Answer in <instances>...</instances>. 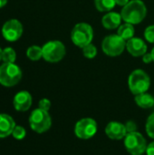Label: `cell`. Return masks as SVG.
Here are the masks:
<instances>
[{"instance_id":"1","label":"cell","mask_w":154,"mask_h":155,"mask_svg":"<svg viewBox=\"0 0 154 155\" xmlns=\"http://www.w3.org/2000/svg\"><path fill=\"white\" fill-rule=\"evenodd\" d=\"M121 15L125 23L138 25L147 15L146 5L142 0H131L121 11Z\"/></svg>"},{"instance_id":"2","label":"cell","mask_w":154,"mask_h":155,"mask_svg":"<svg viewBox=\"0 0 154 155\" xmlns=\"http://www.w3.org/2000/svg\"><path fill=\"white\" fill-rule=\"evenodd\" d=\"M151 86V78L149 74L143 69L133 70L128 78V87L130 92L134 94L147 93Z\"/></svg>"},{"instance_id":"3","label":"cell","mask_w":154,"mask_h":155,"mask_svg":"<svg viewBox=\"0 0 154 155\" xmlns=\"http://www.w3.org/2000/svg\"><path fill=\"white\" fill-rule=\"evenodd\" d=\"M93 39V29L91 25L87 23L76 24L71 31V40L74 45L84 48L92 44Z\"/></svg>"},{"instance_id":"4","label":"cell","mask_w":154,"mask_h":155,"mask_svg":"<svg viewBox=\"0 0 154 155\" xmlns=\"http://www.w3.org/2000/svg\"><path fill=\"white\" fill-rule=\"evenodd\" d=\"M22 70L15 63H3L0 65V84L5 87L16 85L22 79Z\"/></svg>"},{"instance_id":"5","label":"cell","mask_w":154,"mask_h":155,"mask_svg":"<svg viewBox=\"0 0 154 155\" xmlns=\"http://www.w3.org/2000/svg\"><path fill=\"white\" fill-rule=\"evenodd\" d=\"M29 125L37 134L47 132L52 126V118L47 111L40 108L34 109L29 116Z\"/></svg>"},{"instance_id":"6","label":"cell","mask_w":154,"mask_h":155,"mask_svg":"<svg viewBox=\"0 0 154 155\" xmlns=\"http://www.w3.org/2000/svg\"><path fill=\"white\" fill-rule=\"evenodd\" d=\"M123 144L126 151L131 155H143L146 153L148 146L145 137L139 132L127 134L124 137Z\"/></svg>"},{"instance_id":"7","label":"cell","mask_w":154,"mask_h":155,"mask_svg":"<svg viewBox=\"0 0 154 155\" xmlns=\"http://www.w3.org/2000/svg\"><path fill=\"white\" fill-rule=\"evenodd\" d=\"M43 58L48 63H58L66 54L64 45L58 40H52L45 43L43 46Z\"/></svg>"},{"instance_id":"8","label":"cell","mask_w":154,"mask_h":155,"mask_svg":"<svg viewBox=\"0 0 154 155\" xmlns=\"http://www.w3.org/2000/svg\"><path fill=\"white\" fill-rule=\"evenodd\" d=\"M126 48V41L116 35H106L102 42L103 52L111 57L121 55Z\"/></svg>"},{"instance_id":"9","label":"cell","mask_w":154,"mask_h":155,"mask_svg":"<svg viewBox=\"0 0 154 155\" xmlns=\"http://www.w3.org/2000/svg\"><path fill=\"white\" fill-rule=\"evenodd\" d=\"M98 130V124L96 121L90 117L80 119L74 126L75 135L82 140H88L93 138Z\"/></svg>"},{"instance_id":"10","label":"cell","mask_w":154,"mask_h":155,"mask_svg":"<svg viewBox=\"0 0 154 155\" xmlns=\"http://www.w3.org/2000/svg\"><path fill=\"white\" fill-rule=\"evenodd\" d=\"M1 32L6 41L15 42L23 35V25L17 19H9L3 25Z\"/></svg>"},{"instance_id":"11","label":"cell","mask_w":154,"mask_h":155,"mask_svg":"<svg viewBox=\"0 0 154 155\" xmlns=\"http://www.w3.org/2000/svg\"><path fill=\"white\" fill-rule=\"evenodd\" d=\"M105 134L106 136L111 139V140H115V141H120L124 139V137L127 134V131L125 128V124L113 121L107 124L105 126Z\"/></svg>"},{"instance_id":"12","label":"cell","mask_w":154,"mask_h":155,"mask_svg":"<svg viewBox=\"0 0 154 155\" xmlns=\"http://www.w3.org/2000/svg\"><path fill=\"white\" fill-rule=\"evenodd\" d=\"M33 103L32 95L27 91H20L18 92L13 100L14 108L17 112H26L30 109Z\"/></svg>"},{"instance_id":"13","label":"cell","mask_w":154,"mask_h":155,"mask_svg":"<svg viewBox=\"0 0 154 155\" xmlns=\"http://www.w3.org/2000/svg\"><path fill=\"white\" fill-rule=\"evenodd\" d=\"M126 49L132 56L140 57L147 53L148 47L146 43L143 39L133 37L126 42Z\"/></svg>"},{"instance_id":"14","label":"cell","mask_w":154,"mask_h":155,"mask_svg":"<svg viewBox=\"0 0 154 155\" xmlns=\"http://www.w3.org/2000/svg\"><path fill=\"white\" fill-rule=\"evenodd\" d=\"M15 125V122L12 116L6 114H0V138L11 135Z\"/></svg>"},{"instance_id":"15","label":"cell","mask_w":154,"mask_h":155,"mask_svg":"<svg viewBox=\"0 0 154 155\" xmlns=\"http://www.w3.org/2000/svg\"><path fill=\"white\" fill-rule=\"evenodd\" d=\"M122 15L117 12H107L102 18V25L107 30H114L122 24Z\"/></svg>"},{"instance_id":"16","label":"cell","mask_w":154,"mask_h":155,"mask_svg":"<svg viewBox=\"0 0 154 155\" xmlns=\"http://www.w3.org/2000/svg\"><path fill=\"white\" fill-rule=\"evenodd\" d=\"M134 101L137 106L143 109H150L153 107L154 105V97L148 93H143L135 95Z\"/></svg>"},{"instance_id":"17","label":"cell","mask_w":154,"mask_h":155,"mask_svg":"<svg viewBox=\"0 0 154 155\" xmlns=\"http://www.w3.org/2000/svg\"><path fill=\"white\" fill-rule=\"evenodd\" d=\"M135 29L133 25L129 23H124L117 28V35L121 36L123 40L128 41L134 37Z\"/></svg>"},{"instance_id":"18","label":"cell","mask_w":154,"mask_h":155,"mask_svg":"<svg viewBox=\"0 0 154 155\" xmlns=\"http://www.w3.org/2000/svg\"><path fill=\"white\" fill-rule=\"evenodd\" d=\"M95 8L99 12H110L116 5V0H94Z\"/></svg>"},{"instance_id":"19","label":"cell","mask_w":154,"mask_h":155,"mask_svg":"<svg viewBox=\"0 0 154 155\" xmlns=\"http://www.w3.org/2000/svg\"><path fill=\"white\" fill-rule=\"evenodd\" d=\"M26 56L31 61H38L43 58V49L38 45H31L26 50Z\"/></svg>"},{"instance_id":"20","label":"cell","mask_w":154,"mask_h":155,"mask_svg":"<svg viewBox=\"0 0 154 155\" xmlns=\"http://www.w3.org/2000/svg\"><path fill=\"white\" fill-rule=\"evenodd\" d=\"M16 59V53L12 47H5L3 49L2 61L4 63H15Z\"/></svg>"},{"instance_id":"21","label":"cell","mask_w":154,"mask_h":155,"mask_svg":"<svg viewBox=\"0 0 154 155\" xmlns=\"http://www.w3.org/2000/svg\"><path fill=\"white\" fill-rule=\"evenodd\" d=\"M83 49V54L87 59H93L97 55V48L94 45L90 44L84 46Z\"/></svg>"},{"instance_id":"22","label":"cell","mask_w":154,"mask_h":155,"mask_svg":"<svg viewBox=\"0 0 154 155\" xmlns=\"http://www.w3.org/2000/svg\"><path fill=\"white\" fill-rule=\"evenodd\" d=\"M145 131L148 136L154 140V113L147 118L146 124H145Z\"/></svg>"},{"instance_id":"23","label":"cell","mask_w":154,"mask_h":155,"mask_svg":"<svg viewBox=\"0 0 154 155\" xmlns=\"http://www.w3.org/2000/svg\"><path fill=\"white\" fill-rule=\"evenodd\" d=\"M12 136L16 140H23L26 136V130L21 125H15L12 133Z\"/></svg>"},{"instance_id":"24","label":"cell","mask_w":154,"mask_h":155,"mask_svg":"<svg viewBox=\"0 0 154 155\" xmlns=\"http://www.w3.org/2000/svg\"><path fill=\"white\" fill-rule=\"evenodd\" d=\"M143 36L148 43L154 44V25H151L145 28Z\"/></svg>"},{"instance_id":"25","label":"cell","mask_w":154,"mask_h":155,"mask_svg":"<svg viewBox=\"0 0 154 155\" xmlns=\"http://www.w3.org/2000/svg\"><path fill=\"white\" fill-rule=\"evenodd\" d=\"M51 101L47 98H43L39 101L38 103V108L42 109V110H44V111H47L49 112L50 108H51Z\"/></svg>"},{"instance_id":"26","label":"cell","mask_w":154,"mask_h":155,"mask_svg":"<svg viewBox=\"0 0 154 155\" xmlns=\"http://www.w3.org/2000/svg\"><path fill=\"white\" fill-rule=\"evenodd\" d=\"M125 128L127 131V134L129 133H133V132H137V124L133 120H129L126 122L125 124Z\"/></svg>"},{"instance_id":"27","label":"cell","mask_w":154,"mask_h":155,"mask_svg":"<svg viewBox=\"0 0 154 155\" xmlns=\"http://www.w3.org/2000/svg\"><path fill=\"white\" fill-rule=\"evenodd\" d=\"M142 57H143V62L144 64H151L152 62H153V58L151 53H146Z\"/></svg>"},{"instance_id":"28","label":"cell","mask_w":154,"mask_h":155,"mask_svg":"<svg viewBox=\"0 0 154 155\" xmlns=\"http://www.w3.org/2000/svg\"><path fill=\"white\" fill-rule=\"evenodd\" d=\"M146 154L154 155V141L148 144L147 149H146Z\"/></svg>"},{"instance_id":"29","label":"cell","mask_w":154,"mask_h":155,"mask_svg":"<svg viewBox=\"0 0 154 155\" xmlns=\"http://www.w3.org/2000/svg\"><path fill=\"white\" fill-rule=\"evenodd\" d=\"M130 2V0H116V5H120V6H125L128 3Z\"/></svg>"},{"instance_id":"30","label":"cell","mask_w":154,"mask_h":155,"mask_svg":"<svg viewBox=\"0 0 154 155\" xmlns=\"http://www.w3.org/2000/svg\"><path fill=\"white\" fill-rule=\"evenodd\" d=\"M7 3V0H0V8L4 7Z\"/></svg>"},{"instance_id":"31","label":"cell","mask_w":154,"mask_h":155,"mask_svg":"<svg viewBox=\"0 0 154 155\" xmlns=\"http://www.w3.org/2000/svg\"><path fill=\"white\" fill-rule=\"evenodd\" d=\"M2 54H3V49L0 47V61H2Z\"/></svg>"},{"instance_id":"32","label":"cell","mask_w":154,"mask_h":155,"mask_svg":"<svg viewBox=\"0 0 154 155\" xmlns=\"http://www.w3.org/2000/svg\"><path fill=\"white\" fill-rule=\"evenodd\" d=\"M151 54H152V58H153V62H154V47L152 49V51H151Z\"/></svg>"}]
</instances>
